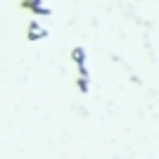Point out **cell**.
Wrapping results in <instances>:
<instances>
[{
    "label": "cell",
    "instance_id": "6da1fadb",
    "mask_svg": "<svg viewBox=\"0 0 159 159\" xmlns=\"http://www.w3.org/2000/svg\"><path fill=\"white\" fill-rule=\"evenodd\" d=\"M71 60L79 69V76H90V69H88V50L83 45H74L71 48Z\"/></svg>",
    "mask_w": 159,
    "mask_h": 159
},
{
    "label": "cell",
    "instance_id": "7a4b0ae2",
    "mask_svg": "<svg viewBox=\"0 0 159 159\" xmlns=\"http://www.w3.org/2000/svg\"><path fill=\"white\" fill-rule=\"evenodd\" d=\"M21 7L29 10L33 14V19H40V17H52V10L45 5V0H21Z\"/></svg>",
    "mask_w": 159,
    "mask_h": 159
},
{
    "label": "cell",
    "instance_id": "3957f363",
    "mask_svg": "<svg viewBox=\"0 0 159 159\" xmlns=\"http://www.w3.org/2000/svg\"><path fill=\"white\" fill-rule=\"evenodd\" d=\"M48 36H50V31H48V26H45L40 19H31V21H29V26H26V38L31 40V43H33V40H36V43H38V40H45Z\"/></svg>",
    "mask_w": 159,
    "mask_h": 159
},
{
    "label": "cell",
    "instance_id": "277c9868",
    "mask_svg": "<svg viewBox=\"0 0 159 159\" xmlns=\"http://www.w3.org/2000/svg\"><path fill=\"white\" fill-rule=\"evenodd\" d=\"M76 88H79L81 95H88L90 93V76H79L76 79Z\"/></svg>",
    "mask_w": 159,
    "mask_h": 159
}]
</instances>
